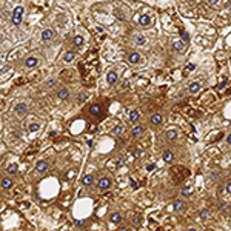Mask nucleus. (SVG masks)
<instances>
[{"label": "nucleus", "mask_w": 231, "mask_h": 231, "mask_svg": "<svg viewBox=\"0 0 231 231\" xmlns=\"http://www.w3.org/2000/svg\"><path fill=\"white\" fill-rule=\"evenodd\" d=\"M23 14H25V8L23 6H17L12 12V17H11V22H12V25L14 26H19L22 20H23Z\"/></svg>", "instance_id": "f257e3e1"}, {"label": "nucleus", "mask_w": 231, "mask_h": 231, "mask_svg": "<svg viewBox=\"0 0 231 231\" xmlns=\"http://www.w3.org/2000/svg\"><path fill=\"white\" fill-rule=\"evenodd\" d=\"M111 185H112V182H111L109 177H100V179L97 180V188H99V191H106V190H109Z\"/></svg>", "instance_id": "f03ea898"}, {"label": "nucleus", "mask_w": 231, "mask_h": 231, "mask_svg": "<svg viewBox=\"0 0 231 231\" xmlns=\"http://www.w3.org/2000/svg\"><path fill=\"white\" fill-rule=\"evenodd\" d=\"M122 213L120 211H112L111 214H109V222L111 223H114V225H119V223H122Z\"/></svg>", "instance_id": "7ed1b4c3"}, {"label": "nucleus", "mask_w": 231, "mask_h": 231, "mask_svg": "<svg viewBox=\"0 0 231 231\" xmlns=\"http://www.w3.org/2000/svg\"><path fill=\"white\" fill-rule=\"evenodd\" d=\"M50 170V165H48V162L46 160H39V162H36V171H39V173H46Z\"/></svg>", "instance_id": "20e7f679"}, {"label": "nucleus", "mask_w": 231, "mask_h": 231, "mask_svg": "<svg viewBox=\"0 0 231 231\" xmlns=\"http://www.w3.org/2000/svg\"><path fill=\"white\" fill-rule=\"evenodd\" d=\"M53 39H54V31H53V29L46 28V29L42 31V40H43V42H51Z\"/></svg>", "instance_id": "39448f33"}, {"label": "nucleus", "mask_w": 231, "mask_h": 231, "mask_svg": "<svg viewBox=\"0 0 231 231\" xmlns=\"http://www.w3.org/2000/svg\"><path fill=\"white\" fill-rule=\"evenodd\" d=\"M37 65H39V59H37V57L29 56V57L25 59V66H26V68H36Z\"/></svg>", "instance_id": "423d86ee"}, {"label": "nucleus", "mask_w": 231, "mask_h": 231, "mask_svg": "<svg viewBox=\"0 0 231 231\" xmlns=\"http://www.w3.org/2000/svg\"><path fill=\"white\" fill-rule=\"evenodd\" d=\"M150 122H151V125H160L162 122H164V116L159 114V112H154L150 117Z\"/></svg>", "instance_id": "0eeeda50"}, {"label": "nucleus", "mask_w": 231, "mask_h": 231, "mask_svg": "<svg viewBox=\"0 0 231 231\" xmlns=\"http://www.w3.org/2000/svg\"><path fill=\"white\" fill-rule=\"evenodd\" d=\"M12 185H14V182H12L11 177H2V190L8 191V190L12 188Z\"/></svg>", "instance_id": "6e6552de"}, {"label": "nucleus", "mask_w": 231, "mask_h": 231, "mask_svg": "<svg viewBox=\"0 0 231 231\" xmlns=\"http://www.w3.org/2000/svg\"><path fill=\"white\" fill-rule=\"evenodd\" d=\"M26 111H28V105H26V103L20 102V103L16 105V114H17V116H23Z\"/></svg>", "instance_id": "1a4fd4ad"}, {"label": "nucleus", "mask_w": 231, "mask_h": 231, "mask_svg": "<svg viewBox=\"0 0 231 231\" xmlns=\"http://www.w3.org/2000/svg\"><path fill=\"white\" fill-rule=\"evenodd\" d=\"M140 60H142V57H140V54L139 53H131L129 56H128V62L129 63H133V65H137V63H140Z\"/></svg>", "instance_id": "9d476101"}, {"label": "nucleus", "mask_w": 231, "mask_h": 231, "mask_svg": "<svg viewBox=\"0 0 231 231\" xmlns=\"http://www.w3.org/2000/svg\"><path fill=\"white\" fill-rule=\"evenodd\" d=\"M92 183H94V174H85L82 177V185L85 187H91Z\"/></svg>", "instance_id": "9b49d317"}, {"label": "nucleus", "mask_w": 231, "mask_h": 231, "mask_svg": "<svg viewBox=\"0 0 231 231\" xmlns=\"http://www.w3.org/2000/svg\"><path fill=\"white\" fill-rule=\"evenodd\" d=\"M185 206H187V205H185V202H183L182 199H176L174 203H173V210H174V211H183Z\"/></svg>", "instance_id": "f8f14e48"}, {"label": "nucleus", "mask_w": 231, "mask_h": 231, "mask_svg": "<svg viewBox=\"0 0 231 231\" xmlns=\"http://www.w3.org/2000/svg\"><path fill=\"white\" fill-rule=\"evenodd\" d=\"M177 131L176 129H168L167 133H165V139H167V140L168 142H174L176 140V139H177Z\"/></svg>", "instance_id": "ddd939ff"}, {"label": "nucleus", "mask_w": 231, "mask_h": 231, "mask_svg": "<svg viewBox=\"0 0 231 231\" xmlns=\"http://www.w3.org/2000/svg\"><path fill=\"white\" fill-rule=\"evenodd\" d=\"M139 23H140V26H150L151 25V17L150 16H147V14H142L140 16V19H139Z\"/></svg>", "instance_id": "4468645a"}, {"label": "nucleus", "mask_w": 231, "mask_h": 231, "mask_svg": "<svg viewBox=\"0 0 231 231\" xmlns=\"http://www.w3.org/2000/svg\"><path fill=\"white\" fill-rule=\"evenodd\" d=\"M200 88H202V85L199 82H193V83H190L188 91H190V94H197V92L200 91Z\"/></svg>", "instance_id": "2eb2a0df"}, {"label": "nucleus", "mask_w": 231, "mask_h": 231, "mask_svg": "<svg viewBox=\"0 0 231 231\" xmlns=\"http://www.w3.org/2000/svg\"><path fill=\"white\" fill-rule=\"evenodd\" d=\"M143 133H145V128H143L142 125H139V126H134V128H133V131H131V136L137 139V137H140Z\"/></svg>", "instance_id": "dca6fc26"}, {"label": "nucleus", "mask_w": 231, "mask_h": 231, "mask_svg": "<svg viewBox=\"0 0 231 231\" xmlns=\"http://www.w3.org/2000/svg\"><path fill=\"white\" fill-rule=\"evenodd\" d=\"M117 79H119V76H117V73H116V71H109L108 76H106V82L109 85H114L116 82H117Z\"/></svg>", "instance_id": "f3484780"}, {"label": "nucleus", "mask_w": 231, "mask_h": 231, "mask_svg": "<svg viewBox=\"0 0 231 231\" xmlns=\"http://www.w3.org/2000/svg\"><path fill=\"white\" fill-rule=\"evenodd\" d=\"M185 45H187V43H183L182 40H176V42L173 43V50H174V51H179V53H183Z\"/></svg>", "instance_id": "a211bd4d"}, {"label": "nucleus", "mask_w": 231, "mask_h": 231, "mask_svg": "<svg viewBox=\"0 0 231 231\" xmlns=\"http://www.w3.org/2000/svg\"><path fill=\"white\" fill-rule=\"evenodd\" d=\"M74 57H76V51H66V53L63 54V62H65V63H69V62L74 60Z\"/></svg>", "instance_id": "6ab92c4d"}, {"label": "nucleus", "mask_w": 231, "mask_h": 231, "mask_svg": "<svg viewBox=\"0 0 231 231\" xmlns=\"http://www.w3.org/2000/svg\"><path fill=\"white\" fill-rule=\"evenodd\" d=\"M57 97H59L60 100H66V99L69 97V91H68V88H62V89H59Z\"/></svg>", "instance_id": "aec40b11"}, {"label": "nucleus", "mask_w": 231, "mask_h": 231, "mask_svg": "<svg viewBox=\"0 0 231 231\" xmlns=\"http://www.w3.org/2000/svg\"><path fill=\"white\" fill-rule=\"evenodd\" d=\"M89 111H91V114H94V116H99V114L102 112V106H100L99 103H92V105L89 106Z\"/></svg>", "instance_id": "412c9836"}, {"label": "nucleus", "mask_w": 231, "mask_h": 231, "mask_svg": "<svg viewBox=\"0 0 231 231\" xmlns=\"http://www.w3.org/2000/svg\"><path fill=\"white\" fill-rule=\"evenodd\" d=\"M139 117H140V112H139L137 109H134V111L129 112V122H137Z\"/></svg>", "instance_id": "4be33fe9"}, {"label": "nucleus", "mask_w": 231, "mask_h": 231, "mask_svg": "<svg viewBox=\"0 0 231 231\" xmlns=\"http://www.w3.org/2000/svg\"><path fill=\"white\" fill-rule=\"evenodd\" d=\"M17 171H19V165H17V164H11V165H8V168H6V173H8V174H17Z\"/></svg>", "instance_id": "5701e85b"}, {"label": "nucleus", "mask_w": 231, "mask_h": 231, "mask_svg": "<svg viewBox=\"0 0 231 231\" xmlns=\"http://www.w3.org/2000/svg\"><path fill=\"white\" fill-rule=\"evenodd\" d=\"M162 159H164L165 162H171V160L174 159V154H173L170 150H165V153H164V156H162Z\"/></svg>", "instance_id": "b1692460"}, {"label": "nucleus", "mask_w": 231, "mask_h": 231, "mask_svg": "<svg viewBox=\"0 0 231 231\" xmlns=\"http://www.w3.org/2000/svg\"><path fill=\"white\" fill-rule=\"evenodd\" d=\"M194 193V190H193V187H183L182 188V196H185V197H188V196H191Z\"/></svg>", "instance_id": "393cba45"}, {"label": "nucleus", "mask_w": 231, "mask_h": 231, "mask_svg": "<svg viewBox=\"0 0 231 231\" xmlns=\"http://www.w3.org/2000/svg\"><path fill=\"white\" fill-rule=\"evenodd\" d=\"M73 45H74V46H82V45H83V37H82V36H76V37L73 39Z\"/></svg>", "instance_id": "a878e982"}, {"label": "nucleus", "mask_w": 231, "mask_h": 231, "mask_svg": "<svg viewBox=\"0 0 231 231\" xmlns=\"http://www.w3.org/2000/svg\"><path fill=\"white\" fill-rule=\"evenodd\" d=\"M86 99H88L86 92H79V94H77V103H79V105H80V103H83Z\"/></svg>", "instance_id": "bb28decb"}, {"label": "nucleus", "mask_w": 231, "mask_h": 231, "mask_svg": "<svg viewBox=\"0 0 231 231\" xmlns=\"http://www.w3.org/2000/svg\"><path fill=\"white\" fill-rule=\"evenodd\" d=\"M111 133H112V136H120V133H122V125H116Z\"/></svg>", "instance_id": "cd10ccee"}, {"label": "nucleus", "mask_w": 231, "mask_h": 231, "mask_svg": "<svg viewBox=\"0 0 231 231\" xmlns=\"http://www.w3.org/2000/svg\"><path fill=\"white\" fill-rule=\"evenodd\" d=\"M134 42H136L137 45H143V43H145V37H143V36H136V37H134Z\"/></svg>", "instance_id": "c85d7f7f"}, {"label": "nucleus", "mask_w": 231, "mask_h": 231, "mask_svg": "<svg viewBox=\"0 0 231 231\" xmlns=\"http://www.w3.org/2000/svg\"><path fill=\"white\" fill-rule=\"evenodd\" d=\"M182 42H183V43H188V42H190V34H188L187 31L182 33Z\"/></svg>", "instance_id": "c756f323"}, {"label": "nucleus", "mask_w": 231, "mask_h": 231, "mask_svg": "<svg viewBox=\"0 0 231 231\" xmlns=\"http://www.w3.org/2000/svg\"><path fill=\"white\" fill-rule=\"evenodd\" d=\"M39 129H40V125H39V123H31V125H29V131H31V133H36V131H39Z\"/></svg>", "instance_id": "7c9ffc66"}, {"label": "nucleus", "mask_w": 231, "mask_h": 231, "mask_svg": "<svg viewBox=\"0 0 231 231\" xmlns=\"http://www.w3.org/2000/svg\"><path fill=\"white\" fill-rule=\"evenodd\" d=\"M219 210H220L222 213H226V211L229 210V206H228V203H222V205L219 206Z\"/></svg>", "instance_id": "2f4dec72"}, {"label": "nucleus", "mask_w": 231, "mask_h": 231, "mask_svg": "<svg viewBox=\"0 0 231 231\" xmlns=\"http://www.w3.org/2000/svg\"><path fill=\"white\" fill-rule=\"evenodd\" d=\"M226 85H228V80H226V79H223V80L220 82V85H219L217 88H219V89L222 91V89H225V86H226Z\"/></svg>", "instance_id": "473e14b6"}, {"label": "nucleus", "mask_w": 231, "mask_h": 231, "mask_svg": "<svg viewBox=\"0 0 231 231\" xmlns=\"http://www.w3.org/2000/svg\"><path fill=\"white\" fill-rule=\"evenodd\" d=\"M129 185H131V188H133V190H136V188H137V183H136V180H134L133 177H129Z\"/></svg>", "instance_id": "72a5a7b5"}, {"label": "nucleus", "mask_w": 231, "mask_h": 231, "mask_svg": "<svg viewBox=\"0 0 231 231\" xmlns=\"http://www.w3.org/2000/svg\"><path fill=\"white\" fill-rule=\"evenodd\" d=\"M57 85V80H50L48 83H46V86H48V88H53V86H56Z\"/></svg>", "instance_id": "f704fd0d"}, {"label": "nucleus", "mask_w": 231, "mask_h": 231, "mask_svg": "<svg viewBox=\"0 0 231 231\" xmlns=\"http://www.w3.org/2000/svg\"><path fill=\"white\" fill-rule=\"evenodd\" d=\"M200 217H202V219H206V217H208V210H202V211H200Z\"/></svg>", "instance_id": "c9c22d12"}, {"label": "nucleus", "mask_w": 231, "mask_h": 231, "mask_svg": "<svg viewBox=\"0 0 231 231\" xmlns=\"http://www.w3.org/2000/svg\"><path fill=\"white\" fill-rule=\"evenodd\" d=\"M133 154H134L136 157H140V156H142V151H140V150H134V151H133Z\"/></svg>", "instance_id": "e433bc0d"}, {"label": "nucleus", "mask_w": 231, "mask_h": 231, "mask_svg": "<svg viewBox=\"0 0 231 231\" xmlns=\"http://www.w3.org/2000/svg\"><path fill=\"white\" fill-rule=\"evenodd\" d=\"M225 190H226V193H228V194H231V182H228V183H226Z\"/></svg>", "instance_id": "4c0bfd02"}, {"label": "nucleus", "mask_w": 231, "mask_h": 231, "mask_svg": "<svg viewBox=\"0 0 231 231\" xmlns=\"http://www.w3.org/2000/svg\"><path fill=\"white\" fill-rule=\"evenodd\" d=\"M193 69H196V65H188L187 66V71H193Z\"/></svg>", "instance_id": "58836bf2"}, {"label": "nucleus", "mask_w": 231, "mask_h": 231, "mask_svg": "<svg viewBox=\"0 0 231 231\" xmlns=\"http://www.w3.org/2000/svg\"><path fill=\"white\" fill-rule=\"evenodd\" d=\"M208 5H210V6H216L217 3H216V0H208Z\"/></svg>", "instance_id": "ea45409f"}, {"label": "nucleus", "mask_w": 231, "mask_h": 231, "mask_svg": "<svg viewBox=\"0 0 231 231\" xmlns=\"http://www.w3.org/2000/svg\"><path fill=\"white\" fill-rule=\"evenodd\" d=\"M226 143L231 145V133H228V136H226Z\"/></svg>", "instance_id": "a19ab883"}, {"label": "nucleus", "mask_w": 231, "mask_h": 231, "mask_svg": "<svg viewBox=\"0 0 231 231\" xmlns=\"http://www.w3.org/2000/svg\"><path fill=\"white\" fill-rule=\"evenodd\" d=\"M154 168H156V165H148V167H147L148 171H151V170H154Z\"/></svg>", "instance_id": "79ce46f5"}, {"label": "nucleus", "mask_w": 231, "mask_h": 231, "mask_svg": "<svg viewBox=\"0 0 231 231\" xmlns=\"http://www.w3.org/2000/svg\"><path fill=\"white\" fill-rule=\"evenodd\" d=\"M217 177H219L217 173H213V174H211V179H217Z\"/></svg>", "instance_id": "37998d69"}, {"label": "nucleus", "mask_w": 231, "mask_h": 231, "mask_svg": "<svg viewBox=\"0 0 231 231\" xmlns=\"http://www.w3.org/2000/svg\"><path fill=\"white\" fill-rule=\"evenodd\" d=\"M123 165V160H117V167H122Z\"/></svg>", "instance_id": "c03bdc74"}, {"label": "nucleus", "mask_w": 231, "mask_h": 231, "mask_svg": "<svg viewBox=\"0 0 231 231\" xmlns=\"http://www.w3.org/2000/svg\"><path fill=\"white\" fill-rule=\"evenodd\" d=\"M187 231H199V229H197V228H188Z\"/></svg>", "instance_id": "a18cd8bd"}]
</instances>
